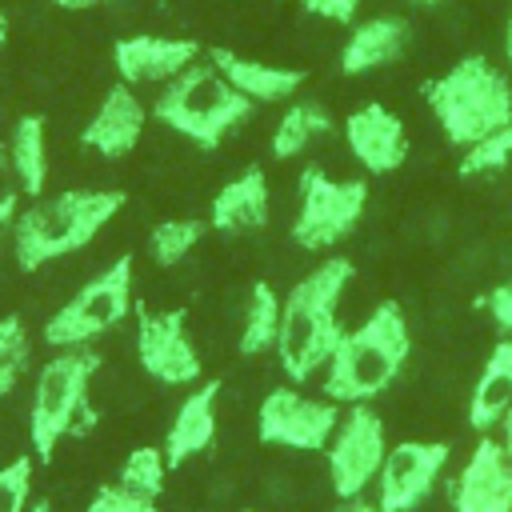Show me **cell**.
Segmentation results:
<instances>
[{
	"instance_id": "6da1fadb",
	"label": "cell",
	"mask_w": 512,
	"mask_h": 512,
	"mask_svg": "<svg viewBox=\"0 0 512 512\" xmlns=\"http://www.w3.org/2000/svg\"><path fill=\"white\" fill-rule=\"evenodd\" d=\"M356 268L348 256H328L312 272H304L288 296H280V336H276V360L280 372L292 384H304L312 372H320L344 328H340V296L352 284Z\"/></svg>"
},
{
	"instance_id": "7a4b0ae2",
	"label": "cell",
	"mask_w": 512,
	"mask_h": 512,
	"mask_svg": "<svg viewBox=\"0 0 512 512\" xmlns=\"http://www.w3.org/2000/svg\"><path fill=\"white\" fill-rule=\"evenodd\" d=\"M412 352L408 320L396 300H380L356 328H344L324 364V396L336 404H372L396 384Z\"/></svg>"
},
{
	"instance_id": "3957f363",
	"label": "cell",
	"mask_w": 512,
	"mask_h": 512,
	"mask_svg": "<svg viewBox=\"0 0 512 512\" xmlns=\"http://www.w3.org/2000/svg\"><path fill=\"white\" fill-rule=\"evenodd\" d=\"M120 208H124V192L116 188H68L56 196H36L12 220L16 268L40 272L44 264L88 248Z\"/></svg>"
},
{
	"instance_id": "277c9868",
	"label": "cell",
	"mask_w": 512,
	"mask_h": 512,
	"mask_svg": "<svg viewBox=\"0 0 512 512\" xmlns=\"http://www.w3.org/2000/svg\"><path fill=\"white\" fill-rule=\"evenodd\" d=\"M424 104L452 148H468L512 124V80L480 52L460 56L448 72L424 80Z\"/></svg>"
},
{
	"instance_id": "5b68a950",
	"label": "cell",
	"mask_w": 512,
	"mask_h": 512,
	"mask_svg": "<svg viewBox=\"0 0 512 512\" xmlns=\"http://www.w3.org/2000/svg\"><path fill=\"white\" fill-rule=\"evenodd\" d=\"M252 108L256 104L248 96H240L220 76V68L212 60H196L160 88V96L152 104V116L164 128H172L176 136L212 152V148L224 144V136H232L252 116Z\"/></svg>"
},
{
	"instance_id": "8992f818",
	"label": "cell",
	"mask_w": 512,
	"mask_h": 512,
	"mask_svg": "<svg viewBox=\"0 0 512 512\" xmlns=\"http://www.w3.org/2000/svg\"><path fill=\"white\" fill-rule=\"evenodd\" d=\"M96 368L100 356L84 344V348H60L36 372L32 404H28V444L36 460H52L64 436H80L96 424V412L88 404Z\"/></svg>"
},
{
	"instance_id": "52a82bcc",
	"label": "cell",
	"mask_w": 512,
	"mask_h": 512,
	"mask_svg": "<svg viewBox=\"0 0 512 512\" xmlns=\"http://www.w3.org/2000/svg\"><path fill=\"white\" fill-rule=\"evenodd\" d=\"M132 280H136V264L132 256H116L104 272H96L84 288H76L48 320H44V344L48 348H84L92 340H100L104 332L120 328L128 320V312L136 308L132 300Z\"/></svg>"
},
{
	"instance_id": "ba28073f",
	"label": "cell",
	"mask_w": 512,
	"mask_h": 512,
	"mask_svg": "<svg viewBox=\"0 0 512 512\" xmlns=\"http://www.w3.org/2000/svg\"><path fill=\"white\" fill-rule=\"evenodd\" d=\"M364 212H368V180H332L320 168H304L292 240L304 252H328L360 228Z\"/></svg>"
},
{
	"instance_id": "9c48e42d",
	"label": "cell",
	"mask_w": 512,
	"mask_h": 512,
	"mask_svg": "<svg viewBox=\"0 0 512 512\" xmlns=\"http://www.w3.org/2000/svg\"><path fill=\"white\" fill-rule=\"evenodd\" d=\"M324 456H328L332 492L340 500H360L364 488L376 484L380 464L388 456V436H384V420L376 416V408L348 404V412H340V424H336Z\"/></svg>"
},
{
	"instance_id": "30bf717a",
	"label": "cell",
	"mask_w": 512,
	"mask_h": 512,
	"mask_svg": "<svg viewBox=\"0 0 512 512\" xmlns=\"http://www.w3.org/2000/svg\"><path fill=\"white\" fill-rule=\"evenodd\" d=\"M340 424L336 400H312L296 388H272L256 412V436L292 452H324Z\"/></svg>"
},
{
	"instance_id": "8fae6325",
	"label": "cell",
	"mask_w": 512,
	"mask_h": 512,
	"mask_svg": "<svg viewBox=\"0 0 512 512\" xmlns=\"http://www.w3.org/2000/svg\"><path fill=\"white\" fill-rule=\"evenodd\" d=\"M184 320H188L184 308H164V312L136 308V360L152 380L172 388L196 384L204 376L200 352L188 340Z\"/></svg>"
},
{
	"instance_id": "7c38bea8",
	"label": "cell",
	"mask_w": 512,
	"mask_h": 512,
	"mask_svg": "<svg viewBox=\"0 0 512 512\" xmlns=\"http://www.w3.org/2000/svg\"><path fill=\"white\" fill-rule=\"evenodd\" d=\"M448 456H452V448L444 440L392 444L380 464V476H376V508L380 512H416L432 496Z\"/></svg>"
},
{
	"instance_id": "4fadbf2b",
	"label": "cell",
	"mask_w": 512,
	"mask_h": 512,
	"mask_svg": "<svg viewBox=\"0 0 512 512\" xmlns=\"http://www.w3.org/2000/svg\"><path fill=\"white\" fill-rule=\"evenodd\" d=\"M452 512H512V460L488 432L448 484Z\"/></svg>"
},
{
	"instance_id": "5bb4252c",
	"label": "cell",
	"mask_w": 512,
	"mask_h": 512,
	"mask_svg": "<svg viewBox=\"0 0 512 512\" xmlns=\"http://www.w3.org/2000/svg\"><path fill=\"white\" fill-rule=\"evenodd\" d=\"M200 60V44L188 36H156V32H136L120 36L112 44V64L120 84L140 88V84H168L180 76L188 64Z\"/></svg>"
},
{
	"instance_id": "9a60e30c",
	"label": "cell",
	"mask_w": 512,
	"mask_h": 512,
	"mask_svg": "<svg viewBox=\"0 0 512 512\" xmlns=\"http://www.w3.org/2000/svg\"><path fill=\"white\" fill-rule=\"evenodd\" d=\"M344 144L372 176H392L408 160V132L404 120L384 104H364L344 120Z\"/></svg>"
},
{
	"instance_id": "2e32d148",
	"label": "cell",
	"mask_w": 512,
	"mask_h": 512,
	"mask_svg": "<svg viewBox=\"0 0 512 512\" xmlns=\"http://www.w3.org/2000/svg\"><path fill=\"white\" fill-rule=\"evenodd\" d=\"M144 124H148V108L140 104V96H136L128 84L116 80V84L100 96V104H96V112L88 116V124L80 128V144L92 148V152L104 156V160H120V156H128V152L140 144Z\"/></svg>"
},
{
	"instance_id": "e0dca14e",
	"label": "cell",
	"mask_w": 512,
	"mask_h": 512,
	"mask_svg": "<svg viewBox=\"0 0 512 512\" xmlns=\"http://www.w3.org/2000/svg\"><path fill=\"white\" fill-rule=\"evenodd\" d=\"M268 216H272V192H268L264 168H256V164L244 168L240 176H232L228 184H220L208 204V228L224 232V236L264 232Z\"/></svg>"
},
{
	"instance_id": "ac0fdd59",
	"label": "cell",
	"mask_w": 512,
	"mask_h": 512,
	"mask_svg": "<svg viewBox=\"0 0 512 512\" xmlns=\"http://www.w3.org/2000/svg\"><path fill=\"white\" fill-rule=\"evenodd\" d=\"M412 44V28L404 16H368L360 24H352L344 48H340V72L344 76H368L380 68H392Z\"/></svg>"
},
{
	"instance_id": "d6986e66",
	"label": "cell",
	"mask_w": 512,
	"mask_h": 512,
	"mask_svg": "<svg viewBox=\"0 0 512 512\" xmlns=\"http://www.w3.org/2000/svg\"><path fill=\"white\" fill-rule=\"evenodd\" d=\"M208 60L220 68V76L240 92L248 96L252 104H284L292 100L308 72L304 68H280V64H268V60H252V56H240L232 48H208Z\"/></svg>"
},
{
	"instance_id": "ffe728a7",
	"label": "cell",
	"mask_w": 512,
	"mask_h": 512,
	"mask_svg": "<svg viewBox=\"0 0 512 512\" xmlns=\"http://www.w3.org/2000/svg\"><path fill=\"white\" fill-rule=\"evenodd\" d=\"M216 400H220V384L216 380L196 384L180 400V408H176V416H172V424L164 432V444H160L164 456H168V468H180L192 456L212 448V440H216Z\"/></svg>"
},
{
	"instance_id": "44dd1931",
	"label": "cell",
	"mask_w": 512,
	"mask_h": 512,
	"mask_svg": "<svg viewBox=\"0 0 512 512\" xmlns=\"http://www.w3.org/2000/svg\"><path fill=\"white\" fill-rule=\"evenodd\" d=\"M512 408V340L500 336L472 384L468 396V424L484 436L488 428H496L504 420V412Z\"/></svg>"
},
{
	"instance_id": "7402d4cb",
	"label": "cell",
	"mask_w": 512,
	"mask_h": 512,
	"mask_svg": "<svg viewBox=\"0 0 512 512\" xmlns=\"http://www.w3.org/2000/svg\"><path fill=\"white\" fill-rule=\"evenodd\" d=\"M8 156H12V168L24 184V196H44V184H48V128H44V116L36 112H24L12 132H8Z\"/></svg>"
},
{
	"instance_id": "603a6c76",
	"label": "cell",
	"mask_w": 512,
	"mask_h": 512,
	"mask_svg": "<svg viewBox=\"0 0 512 512\" xmlns=\"http://www.w3.org/2000/svg\"><path fill=\"white\" fill-rule=\"evenodd\" d=\"M328 132H332L328 108H320L316 100H288L284 116H280L276 128H272V156H276V160H292V156H300L312 140H320V136H328Z\"/></svg>"
},
{
	"instance_id": "cb8c5ba5",
	"label": "cell",
	"mask_w": 512,
	"mask_h": 512,
	"mask_svg": "<svg viewBox=\"0 0 512 512\" xmlns=\"http://www.w3.org/2000/svg\"><path fill=\"white\" fill-rule=\"evenodd\" d=\"M276 336H280V296L268 280H256L244 304V324H240V356H260V352H276Z\"/></svg>"
},
{
	"instance_id": "d4e9b609",
	"label": "cell",
	"mask_w": 512,
	"mask_h": 512,
	"mask_svg": "<svg viewBox=\"0 0 512 512\" xmlns=\"http://www.w3.org/2000/svg\"><path fill=\"white\" fill-rule=\"evenodd\" d=\"M208 232V220H196V216H172V220H160L152 232H148V256L156 268H176Z\"/></svg>"
},
{
	"instance_id": "484cf974",
	"label": "cell",
	"mask_w": 512,
	"mask_h": 512,
	"mask_svg": "<svg viewBox=\"0 0 512 512\" xmlns=\"http://www.w3.org/2000/svg\"><path fill=\"white\" fill-rule=\"evenodd\" d=\"M32 360V336L20 316H0V400L12 396Z\"/></svg>"
},
{
	"instance_id": "4316f807",
	"label": "cell",
	"mask_w": 512,
	"mask_h": 512,
	"mask_svg": "<svg viewBox=\"0 0 512 512\" xmlns=\"http://www.w3.org/2000/svg\"><path fill=\"white\" fill-rule=\"evenodd\" d=\"M116 480H120L124 488H132V492H144V496L160 500L164 480H168V456H164V448H152V444L132 448V452L124 456Z\"/></svg>"
},
{
	"instance_id": "83f0119b",
	"label": "cell",
	"mask_w": 512,
	"mask_h": 512,
	"mask_svg": "<svg viewBox=\"0 0 512 512\" xmlns=\"http://www.w3.org/2000/svg\"><path fill=\"white\" fill-rule=\"evenodd\" d=\"M508 164H512V124L468 144L456 168H460V176H492V172H504Z\"/></svg>"
},
{
	"instance_id": "f1b7e54d",
	"label": "cell",
	"mask_w": 512,
	"mask_h": 512,
	"mask_svg": "<svg viewBox=\"0 0 512 512\" xmlns=\"http://www.w3.org/2000/svg\"><path fill=\"white\" fill-rule=\"evenodd\" d=\"M32 480H36L32 456H16V460L0 464V512H28Z\"/></svg>"
},
{
	"instance_id": "f546056e",
	"label": "cell",
	"mask_w": 512,
	"mask_h": 512,
	"mask_svg": "<svg viewBox=\"0 0 512 512\" xmlns=\"http://www.w3.org/2000/svg\"><path fill=\"white\" fill-rule=\"evenodd\" d=\"M84 512H160V508H156L152 496L132 492V488H124V484L116 480V484H100V488L92 492V500H88Z\"/></svg>"
},
{
	"instance_id": "4dcf8cb0",
	"label": "cell",
	"mask_w": 512,
	"mask_h": 512,
	"mask_svg": "<svg viewBox=\"0 0 512 512\" xmlns=\"http://www.w3.org/2000/svg\"><path fill=\"white\" fill-rule=\"evenodd\" d=\"M20 200H24V184L12 168L8 144L0 140V228H12V220L20 216Z\"/></svg>"
},
{
	"instance_id": "1f68e13d",
	"label": "cell",
	"mask_w": 512,
	"mask_h": 512,
	"mask_svg": "<svg viewBox=\"0 0 512 512\" xmlns=\"http://www.w3.org/2000/svg\"><path fill=\"white\" fill-rule=\"evenodd\" d=\"M360 4H364V0H300V8H304L308 16H320V20H328V24H352L356 12H360Z\"/></svg>"
},
{
	"instance_id": "d6a6232c",
	"label": "cell",
	"mask_w": 512,
	"mask_h": 512,
	"mask_svg": "<svg viewBox=\"0 0 512 512\" xmlns=\"http://www.w3.org/2000/svg\"><path fill=\"white\" fill-rule=\"evenodd\" d=\"M480 304H484V312L492 316V324L508 336V332H512V280H508V284H496Z\"/></svg>"
},
{
	"instance_id": "836d02e7",
	"label": "cell",
	"mask_w": 512,
	"mask_h": 512,
	"mask_svg": "<svg viewBox=\"0 0 512 512\" xmlns=\"http://www.w3.org/2000/svg\"><path fill=\"white\" fill-rule=\"evenodd\" d=\"M48 4H56V8H64V12H88V8H96L100 0H48Z\"/></svg>"
},
{
	"instance_id": "e575fe53",
	"label": "cell",
	"mask_w": 512,
	"mask_h": 512,
	"mask_svg": "<svg viewBox=\"0 0 512 512\" xmlns=\"http://www.w3.org/2000/svg\"><path fill=\"white\" fill-rule=\"evenodd\" d=\"M500 444H504V452H508V460H512V408H508L504 420H500Z\"/></svg>"
},
{
	"instance_id": "d590c367",
	"label": "cell",
	"mask_w": 512,
	"mask_h": 512,
	"mask_svg": "<svg viewBox=\"0 0 512 512\" xmlns=\"http://www.w3.org/2000/svg\"><path fill=\"white\" fill-rule=\"evenodd\" d=\"M340 512H380V508H376V500H372V504H368V500H352V504L340 508Z\"/></svg>"
},
{
	"instance_id": "8d00e7d4",
	"label": "cell",
	"mask_w": 512,
	"mask_h": 512,
	"mask_svg": "<svg viewBox=\"0 0 512 512\" xmlns=\"http://www.w3.org/2000/svg\"><path fill=\"white\" fill-rule=\"evenodd\" d=\"M504 56L512 64V12H508V24H504Z\"/></svg>"
},
{
	"instance_id": "74e56055",
	"label": "cell",
	"mask_w": 512,
	"mask_h": 512,
	"mask_svg": "<svg viewBox=\"0 0 512 512\" xmlns=\"http://www.w3.org/2000/svg\"><path fill=\"white\" fill-rule=\"evenodd\" d=\"M0 44H8V16L0 12Z\"/></svg>"
},
{
	"instance_id": "f35d334b",
	"label": "cell",
	"mask_w": 512,
	"mask_h": 512,
	"mask_svg": "<svg viewBox=\"0 0 512 512\" xmlns=\"http://www.w3.org/2000/svg\"><path fill=\"white\" fill-rule=\"evenodd\" d=\"M412 4H424V8H432V4H440V0H412Z\"/></svg>"
},
{
	"instance_id": "ab89813d",
	"label": "cell",
	"mask_w": 512,
	"mask_h": 512,
	"mask_svg": "<svg viewBox=\"0 0 512 512\" xmlns=\"http://www.w3.org/2000/svg\"><path fill=\"white\" fill-rule=\"evenodd\" d=\"M100 4H112V0H100Z\"/></svg>"
}]
</instances>
